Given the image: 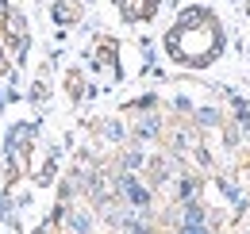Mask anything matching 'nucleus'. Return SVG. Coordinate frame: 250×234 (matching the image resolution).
Listing matches in <instances>:
<instances>
[{
  "mask_svg": "<svg viewBox=\"0 0 250 234\" xmlns=\"http://www.w3.org/2000/svg\"><path fill=\"white\" fill-rule=\"evenodd\" d=\"M223 50H227V31L219 23V16L204 4L181 8L173 27L166 31V54L188 69H208L212 61H219Z\"/></svg>",
  "mask_w": 250,
  "mask_h": 234,
  "instance_id": "obj_1",
  "label": "nucleus"
},
{
  "mask_svg": "<svg viewBox=\"0 0 250 234\" xmlns=\"http://www.w3.org/2000/svg\"><path fill=\"white\" fill-rule=\"evenodd\" d=\"M116 8L127 23H150L162 8V0H116Z\"/></svg>",
  "mask_w": 250,
  "mask_h": 234,
  "instance_id": "obj_2",
  "label": "nucleus"
},
{
  "mask_svg": "<svg viewBox=\"0 0 250 234\" xmlns=\"http://www.w3.org/2000/svg\"><path fill=\"white\" fill-rule=\"evenodd\" d=\"M116 54H120L116 39H100V42H96V65L112 69V77H120V61H116Z\"/></svg>",
  "mask_w": 250,
  "mask_h": 234,
  "instance_id": "obj_3",
  "label": "nucleus"
},
{
  "mask_svg": "<svg viewBox=\"0 0 250 234\" xmlns=\"http://www.w3.org/2000/svg\"><path fill=\"white\" fill-rule=\"evenodd\" d=\"M54 20H58V23H73V20H81V4H69V0L54 4Z\"/></svg>",
  "mask_w": 250,
  "mask_h": 234,
  "instance_id": "obj_4",
  "label": "nucleus"
}]
</instances>
